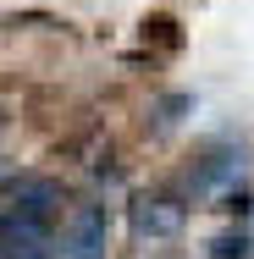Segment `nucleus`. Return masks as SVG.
I'll use <instances>...</instances> for the list:
<instances>
[{
    "label": "nucleus",
    "instance_id": "obj_1",
    "mask_svg": "<svg viewBox=\"0 0 254 259\" xmlns=\"http://www.w3.org/2000/svg\"><path fill=\"white\" fill-rule=\"evenodd\" d=\"M105 243H111L105 204H78L66 221V259H105Z\"/></svg>",
    "mask_w": 254,
    "mask_h": 259
},
{
    "label": "nucleus",
    "instance_id": "obj_2",
    "mask_svg": "<svg viewBox=\"0 0 254 259\" xmlns=\"http://www.w3.org/2000/svg\"><path fill=\"white\" fill-rule=\"evenodd\" d=\"M11 221H33V226H45L55 209H61V188H55L50 177H17L11 182Z\"/></svg>",
    "mask_w": 254,
    "mask_h": 259
},
{
    "label": "nucleus",
    "instance_id": "obj_3",
    "mask_svg": "<svg viewBox=\"0 0 254 259\" xmlns=\"http://www.w3.org/2000/svg\"><path fill=\"white\" fill-rule=\"evenodd\" d=\"M183 226V204H171V199H138L133 204V232L138 237H171Z\"/></svg>",
    "mask_w": 254,
    "mask_h": 259
},
{
    "label": "nucleus",
    "instance_id": "obj_4",
    "mask_svg": "<svg viewBox=\"0 0 254 259\" xmlns=\"http://www.w3.org/2000/svg\"><path fill=\"white\" fill-rule=\"evenodd\" d=\"M0 248H6V259H50L45 226H33V221H6V232H0Z\"/></svg>",
    "mask_w": 254,
    "mask_h": 259
},
{
    "label": "nucleus",
    "instance_id": "obj_5",
    "mask_svg": "<svg viewBox=\"0 0 254 259\" xmlns=\"http://www.w3.org/2000/svg\"><path fill=\"white\" fill-rule=\"evenodd\" d=\"M238 171H243V155H210L199 165V171H194V188H215V182H227V177H238Z\"/></svg>",
    "mask_w": 254,
    "mask_h": 259
},
{
    "label": "nucleus",
    "instance_id": "obj_6",
    "mask_svg": "<svg viewBox=\"0 0 254 259\" xmlns=\"http://www.w3.org/2000/svg\"><path fill=\"white\" fill-rule=\"evenodd\" d=\"M249 254V232H227V237H215V259H243Z\"/></svg>",
    "mask_w": 254,
    "mask_h": 259
},
{
    "label": "nucleus",
    "instance_id": "obj_7",
    "mask_svg": "<svg viewBox=\"0 0 254 259\" xmlns=\"http://www.w3.org/2000/svg\"><path fill=\"white\" fill-rule=\"evenodd\" d=\"M0 232H6V226H0Z\"/></svg>",
    "mask_w": 254,
    "mask_h": 259
}]
</instances>
